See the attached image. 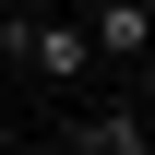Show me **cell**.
I'll return each instance as SVG.
<instances>
[{"mask_svg": "<svg viewBox=\"0 0 155 155\" xmlns=\"http://www.w3.org/2000/svg\"><path fill=\"white\" fill-rule=\"evenodd\" d=\"M0 60H12V72H36V84H60V96L107 72L96 36H84V12H36V0H24V12H0Z\"/></svg>", "mask_w": 155, "mask_h": 155, "instance_id": "6da1fadb", "label": "cell"}, {"mask_svg": "<svg viewBox=\"0 0 155 155\" xmlns=\"http://www.w3.org/2000/svg\"><path fill=\"white\" fill-rule=\"evenodd\" d=\"M72 12H84V36H96L107 72H131V60L155 48V0H72Z\"/></svg>", "mask_w": 155, "mask_h": 155, "instance_id": "7a4b0ae2", "label": "cell"}, {"mask_svg": "<svg viewBox=\"0 0 155 155\" xmlns=\"http://www.w3.org/2000/svg\"><path fill=\"white\" fill-rule=\"evenodd\" d=\"M60 143L72 155H155V107H84V119H60Z\"/></svg>", "mask_w": 155, "mask_h": 155, "instance_id": "3957f363", "label": "cell"}, {"mask_svg": "<svg viewBox=\"0 0 155 155\" xmlns=\"http://www.w3.org/2000/svg\"><path fill=\"white\" fill-rule=\"evenodd\" d=\"M131 72H143V107H155V48H143V60H131Z\"/></svg>", "mask_w": 155, "mask_h": 155, "instance_id": "277c9868", "label": "cell"}]
</instances>
